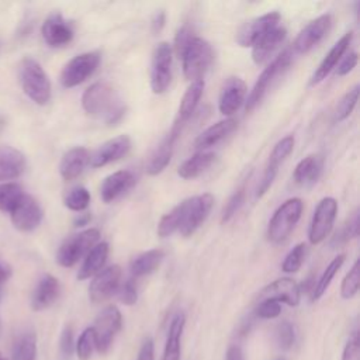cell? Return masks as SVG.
Returning <instances> with one entry per match:
<instances>
[{
  "label": "cell",
  "instance_id": "6da1fadb",
  "mask_svg": "<svg viewBox=\"0 0 360 360\" xmlns=\"http://www.w3.org/2000/svg\"><path fill=\"white\" fill-rule=\"evenodd\" d=\"M83 110L108 125L118 124L125 114V104L114 87L107 83L97 82L89 86L82 96Z\"/></svg>",
  "mask_w": 360,
  "mask_h": 360
},
{
  "label": "cell",
  "instance_id": "7a4b0ae2",
  "mask_svg": "<svg viewBox=\"0 0 360 360\" xmlns=\"http://www.w3.org/2000/svg\"><path fill=\"white\" fill-rule=\"evenodd\" d=\"M18 76L22 91L31 101L38 105L48 104V101L51 100L52 89L49 77L39 62L30 56L24 58L20 62Z\"/></svg>",
  "mask_w": 360,
  "mask_h": 360
},
{
  "label": "cell",
  "instance_id": "3957f363",
  "mask_svg": "<svg viewBox=\"0 0 360 360\" xmlns=\"http://www.w3.org/2000/svg\"><path fill=\"white\" fill-rule=\"evenodd\" d=\"M302 200L292 197L285 200L271 215L267 226V238L273 243L284 242L295 225L298 224L302 214Z\"/></svg>",
  "mask_w": 360,
  "mask_h": 360
},
{
  "label": "cell",
  "instance_id": "277c9868",
  "mask_svg": "<svg viewBox=\"0 0 360 360\" xmlns=\"http://www.w3.org/2000/svg\"><path fill=\"white\" fill-rule=\"evenodd\" d=\"M212 56L211 45L201 37H193L180 55L184 77L191 82L202 79L212 62Z\"/></svg>",
  "mask_w": 360,
  "mask_h": 360
},
{
  "label": "cell",
  "instance_id": "5b68a950",
  "mask_svg": "<svg viewBox=\"0 0 360 360\" xmlns=\"http://www.w3.org/2000/svg\"><path fill=\"white\" fill-rule=\"evenodd\" d=\"M98 238L100 231L96 228H89L69 236L56 252V263L62 267L75 266L97 243Z\"/></svg>",
  "mask_w": 360,
  "mask_h": 360
},
{
  "label": "cell",
  "instance_id": "8992f818",
  "mask_svg": "<svg viewBox=\"0 0 360 360\" xmlns=\"http://www.w3.org/2000/svg\"><path fill=\"white\" fill-rule=\"evenodd\" d=\"M291 58H292V52L285 49L283 51L280 55H277L259 75L257 80L255 82L253 89L250 90L248 100H246V111H252L266 96L267 90L270 89V86L273 84L274 79L281 75L291 63Z\"/></svg>",
  "mask_w": 360,
  "mask_h": 360
},
{
  "label": "cell",
  "instance_id": "52a82bcc",
  "mask_svg": "<svg viewBox=\"0 0 360 360\" xmlns=\"http://www.w3.org/2000/svg\"><path fill=\"white\" fill-rule=\"evenodd\" d=\"M91 328L96 338V350L100 354H105L110 350L114 338L122 328V315L120 309L115 305L105 307L97 315Z\"/></svg>",
  "mask_w": 360,
  "mask_h": 360
},
{
  "label": "cell",
  "instance_id": "ba28073f",
  "mask_svg": "<svg viewBox=\"0 0 360 360\" xmlns=\"http://www.w3.org/2000/svg\"><path fill=\"white\" fill-rule=\"evenodd\" d=\"M100 60V53L94 51L76 55L62 69L60 84L66 89H72L82 84L97 70Z\"/></svg>",
  "mask_w": 360,
  "mask_h": 360
},
{
  "label": "cell",
  "instance_id": "9c48e42d",
  "mask_svg": "<svg viewBox=\"0 0 360 360\" xmlns=\"http://www.w3.org/2000/svg\"><path fill=\"white\" fill-rule=\"evenodd\" d=\"M336 214L338 201L333 197H325L318 202L314 210L308 229V239L312 245H318L326 239V236L332 231Z\"/></svg>",
  "mask_w": 360,
  "mask_h": 360
},
{
  "label": "cell",
  "instance_id": "30bf717a",
  "mask_svg": "<svg viewBox=\"0 0 360 360\" xmlns=\"http://www.w3.org/2000/svg\"><path fill=\"white\" fill-rule=\"evenodd\" d=\"M172 82V46L169 42H159L152 55L150 89L155 94L167 90Z\"/></svg>",
  "mask_w": 360,
  "mask_h": 360
},
{
  "label": "cell",
  "instance_id": "8fae6325",
  "mask_svg": "<svg viewBox=\"0 0 360 360\" xmlns=\"http://www.w3.org/2000/svg\"><path fill=\"white\" fill-rule=\"evenodd\" d=\"M186 200L187 207L184 212V219L179 231L184 238L191 236L208 218L214 205V195L211 193H204Z\"/></svg>",
  "mask_w": 360,
  "mask_h": 360
},
{
  "label": "cell",
  "instance_id": "7c38bea8",
  "mask_svg": "<svg viewBox=\"0 0 360 360\" xmlns=\"http://www.w3.org/2000/svg\"><path fill=\"white\" fill-rule=\"evenodd\" d=\"M294 143H295V139L292 135H287L284 138H281L273 148L270 156H269V160H267V165L264 167V172H263V176L259 181V186L256 188V197L260 198L263 197L269 188L271 187L277 173H278V167L280 165L288 158V155L292 152L294 149Z\"/></svg>",
  "mask_w": 360,
  "mask_h": 360
},
{
  "label": "cell",
  "instance_id": "4fadbf2b",
  "mask_svg": "<svg viewBox=\"0 0 360 360\" xmlns=\"http://www.w3.org/2000/svg\"><path fill=\"white\" fill-rule=\"evenodd\" d=\"M122 270L118 264L104 267L96 276L89 285V298L93 304H100L111 298L120 288Z\"/></svg>",
  "mask_w": 360,
  "mask_h": 360
},
{
  "label": "cell",
  "instance_id": "5bb4252c",
  "mask_svg": "<svg viewBox=\"0 0 360 360\" xmlns=\"http://www.w3.org/2000/svg\"><path fill=\"white\" fill-rule=\"evenodd\" d=\"M44 218V211L39 202L30 194H24L17 205L10 212L11 224L21 232H31L39 226Z\"/></svg>",
  "mask_w": 360,
  "mask_h": 360
},
{
  "label": "cell",
  "instance_id": "9a60e30c",
  "mask_svg": "<svg viewBox=\"0 0 360 360\" xmlns=\"http://www.w3.org/2000/svg\"><path fill=\"white\" fill-rule=\"evenodd\" d=\"M280 14L277 11H271L267 14H263L260 17L252 18L240 25V28L236 32V42L243 46H253L260 38H263L270 30L278 25L280 22Z\"/></svg>",
  "mask_w": 360,
  "mask_h": 360
},
{
  "label": "cell",
  "instance_id": "2e32d148",
  "mask_svg": "<svg viewBox=\"0 0 360 360\" xmlns=\"http://www.w3.org/2000/svg\"><path fill=\"white\" fill-rule=\"evenodd\" d=\"M330 25H332L330 14H322L315 20L309 21L294 39L292 53H307L308 51H311L329 32Z\"/></svg>",
  "mask_w": 360,
  "mask_h": 360
},
{
  "label": "cell",
  "instance_id": "e0dca14e",
  "mask_svg": "<svg viewBox=\"0 0 360 360\" xmlns=\"http://www.w3.org/2000/svg\"><path fill=\"white\" fill-rule=\"evenodd\" d=\"M41 34L46 45L52 48H60L73 39L75 31L69 21H66L59 13H53L44 20Z\"/></svg>",
  "mask_w": 360,
  "mask_h": 360
},
{
  "label": "cell",
  "instance_id": "ac0fdd59",
  "mask_svg": "<svg viewBox=\"0 0 360 360\" xmlns=\"http://www.w3.org/2000/svg\"><path fill=\"white\" fill-rule=\"evenodd\" d=\"M274 300L277 302L287 304L290 307H297L301 300V287L295 280L290 277H281L266 285L259 292V301Z\"/></svg>",
  "mask_w": 360,
  "mask_h": 360
},
{
  "label": "cell",
  "instance_id": "d6986e66",
  "mask_svg": "<svg viewBox=\"0 0 360 360\" xmlns=\"http://www.w3.org/2000/svg\"><path fill=\"white\" fill-rule=\"evenodd\" d=\"M181 128H183V125L179 124L177 121H174L170 132L156 146V149L153 150V153L150 155V158L146 163V173L149 176L159 174L169 165V162L172 159V155H173L174 143H176L180 132H181Z\"/></svg>",
  "mask_w": 360,
  "mask_h": 360
},
{
  "label": "cell",
  "instance_id": "ffe728a7",
  "mask_svg": "<svg viewBox=\"0 0 360 360\" xmlns=\"http://www.w3.org/2000/svg\"><path fill=\"white\" fill-rule=\"evenodd\" d=\"M352 38H353V32H346L343 37H340L335 42V45L329 49V52L321 60L319 66L315 69V72L309 80V86L319 84L322 80H325L329 76V73L338 66L339 60L346 53V51L352 42Z\"/></svg>",
  "mask_w": 360,
  "mask_h": 360
},
{
  "label": "cell",
  "instance_id": "44dd1931",
  "mask_svg": "<svg viewBox=\"0 0 360 360\" xmlns=\"http://www.w3.org/2000/svg\"><path fill=\"white\" fill-rule=\"evenodd\" d=\"M246 97V84L240 77H229L222 86L218 108L219 112L224 115H232L235 114L240 105L245 103Z\"/></svg>",
  "mask_w": 360,
  "mask_h": 360
},
{
  "label": "cell",
  "instance_id": "7402d4cb",
  "mask_svg": "<svg viewBox=\"0 0 360 360\" xmlns=\"http://www.w3.org/2000/svg\"><path fill=\"white\" fill-rule=\"evenodd\" d=\"M131 149V139L128 135H120L104 142L94 153L90 156V163L93 167H103L124 158Z\"/></svg>",
  "mask_w": 360,
  "mask_h": 360
},
{
  "label": "cell",
  "instance_id": "603a6c76",
  "mask_svg": "<svg viewBox=\"0 0 360 360\" xmlns=\"http://www.w3.org/2000/svg\"><path fill=\"white\" fill-rule=\"evenodd\" d=\"M59 294H60L59 280L52 274H44L38 280L35 288L32 290L30 305L32 311H44L51 305H53Z\"/></svg>",
  "mask_w": 360,
  "mask_h": 360
},
{
  "label": "cell",
  "instance_id": "cb8c5ba5",
  "mask_svg": "<svg viewBox=\"0 0 360 360\" xmlns=\"http://www.w3.org/2000/svg\"><path fill=\"white\" fill-rule=\"evenodd\" d=\"M135 184V176L129 170H118L108 174L101 186L100 195L104 202H111L125 194Z\"/></svg>",
  "mask_w": 360,
  "mask_h": 360
},
{
  "label": "cell",
  "instance_id": "d4e9b609",
  "mask_svg": "<svg viewBox=\"0 0 360 360\" xmlns=\"http://www.w3.org/2000/svg\"><path fill=\"white\" fill-rule=\"evenodd\" d=\"M90 152L83 146L69 149L60 159L59 173L65 181L77 179L90 163Z\"/></svg>",
  "mask_w": 360,
  "mask_h": 360
},
{
  "label": "cell",
  "instance_id": "484cf974",
  "mask_svg": "<svg viewBox=\"0 0 360 360\" xmlns=\"http://www.w3.org/2000/svg\"><path fill=\"white\" fill-rule=\"evenodd\" d=\"M27 167L25 156L13 146H0V183L18 179Z\"/></svg>",
  "mask_w": 360,
  "mask_h": 360
},
{
  "label": "cell",
  "instance_id": "4316f807",
  "mask_svg": "<svg viewBox=\"0 0 360 360\" xmlns=\"http://www.w3.org/2000/svg\"><path fill=\"white\" fill-rule=\"evenodd\" d=\"M287 37V30L281 25L270 30L263 38H260L252 46V59L256 65H263L270 59V56L278 49Z\"/></svg>",
  "mask_w": 360,
  "mask_h": 360
},
{
  "label": "cell",
  "instance_id": "83f0119b",
  "mask_svg": "<svg viewBox=\"0 0 360 360\" xmlns=\"http://www.w3.org/2000/svg\"><path fill=\"white\" fill-rule=\"evenodd\" d=\"M238 128V122L233 118H225L221 120L215 124H212L211 127H208L207 129H204L194 141V148L201 150L215 146L217 143H219L222 139H225L228 135H231L235 129Z\"/></svg>",
  "mask_w": 360,
  "mask_h": 360
},
{
  "label": "cell",
  "instance_id": "f1b7e54d",
  "mask_svg": "<svg viewBox=\"0 0 360 360\" xmlns=\"http://www.w3.org/2000/svg\"><path fill=\"white\" fill-rule=\"evenodd\" d=\"M323 169V158L319 153H311L301 159L292 173V180L302 187L312 186L318 181Z\"/></svg>",
  "mask_w": 360,
  "mask_h": 360
},
{
  "label": "cell",
  "instance_id": "f546056e",
  "mask_svg": "<svg viewBox=\"0 0 360 360\" xmlns=\"http://www.w3.org/2000/svg\"><path fill=\"white\" fill-rule=\"evenodd\" d=\"M108 243L107 242H100L96 243L86 255L79 271H77V280H87L93 276H96L98 271L104 269V264L108 257Z\"/></svg>",
  "mask_w": 360,
  "mask_h": 360
},
{
  "label": "cell",
  "instance_id": "4dcf8cb0",
  "mask_svg": "<svg viewBox=\"0 0 360 360\" xmlns=\"http://www.w3.org/2000/svg\"><path fill=\"white\" fill-rule=\"evenodd\" d=\"M186 325V316L183 312H177L169 325L163 359L162 360H180L181 353V336Z\"/></svg>",
  "mask_w": 360,
  "mask_h": 360
},
{
  "label": "cell",
  "instance_id": "1f68e13d",
  "mask_svg": "<svg viewBox=\"0 0 360 360\" xmlns=\"http://www.w3.org/2000/svg\"><path fill=\"white\" fill-rule=\"evenodd\" d=\"M204 87H205L204 79L194 80L187 87V90L184 91V94L181 97V101H180V105H179V111H177L176 121L179 124L184 125L191 118V115L194 114V111H195V108H197V105H198V103L201 100V96L204 93Z\"/></svg>",
  "mask_w": 360,
  "mask_h": 360
},
{
  "label": "cell",
  "instance_id": "d6a6232c",
  "mask_svg": "<svg viewBox=\"0 0 360 360\" xmlns=\"http://www.w3.org/2000/svg\"><path fill=\"white\" fill-rule=\"evenodd\" d=\"M214 160H215V153H212V152H197L179 166L177 174L184 180L195 179L201 173H204L214 163Z\"/></svg>",
  "mask_w": 360,
  "mask_h": 360
},
{
  "label": "cell",
  "instance_id": "836d02e7",
  "mask_svg": "<svg viewBox=\"0 0 360 360\" xmlns=\"http://www.w3.org/2000/svg\"><path fill=\"white\" fill-rule=\"evenodd\" d=\"M163 257H165V252L162 249H158V248L138 255L131 262V266H129L131 274L134 277H143V276H148V274L153 273L159 267V264L162 263Z\"/></svg>",
  "mask_w": 360,
  "mask_h": 360
},
{
  "label": "cell",
  "instance_id": "e575fe53",
  "mask_svg": "<svg viewBox=\"0 0 360 360\" xmlns=\"http://www.w3.org/2000/svg\"><path fill=\"white\" fill-rule=\"evenodd\" d=\"M37 333L25 330L17 336L11 350V360H37Z\"/></svg>",
  "mask_w": 360,
  "mask_h": 360
},
{
  "label": "cell",
  "instance_id": "d590c367",
  "mask_svg": "<svg viewBox=\"0 0 360 360\" xmlns=\"http://www.w3.org/2000/svg\"><path fill=\"white\" fill-rule=\"evenodd\" d=\"M187 207V200H183L176 207H173L167 214H165L158 224V235L160 238H167L174 232L180 231L184 219V212Z\"/></svg>",
  "mask_w": 360,
  "mask_h": 360
},
{
  "label": "cell",
  "instance_id": "8d00e7d4",
  "mask_svg": "<svg viewBox=\"0 0 360 360\" xmlns=\"http://www.w3.org/2000/svg\"><path fill=\"white\" fill-rule=\"evenodd\" d=\"M345 259L346 256L342 253V255H338L336 257H333L330 260V263L326 266V269L322 271L321 277L318 278V281L315 283L312 291H311V300L312 301H318L325 292L326 290L329 288L333 277L336 276V273L340 270V267L343 266L345 263Z\"/></svg>",
  "mask_w": 360,
  "mask_h": 360
},
{
  "label": "cell",
  "instance_id": "74e56055",
  "mask_svg": "<svg viewBox=\"0 0 360 360\" xmlns=\"http://www.w3.org/2000/svg\"><path fill=\"white\" fill-rule=\"evenodd\" d=\"M24 194L22 187L14 181L0 183V211L11 212Z\"/></svg>",
  "mask_w": 360,
  "mask_h": 360
},
{
  "label": "cell",
  "instance_id": "f35d334b",
  "mask_svg": "<svg viewBox=\"0 0 360 360\" xmlns=\"http://www.w3.org/2000/svg\"><path fill=\"white\" fill-rule=\"evenodd\" d=\"M63 204L70 211H76V212L84 211L90 204V193L86 187H82V186L73 187L65 194Z\"/></svg>",
  "mask_w": 360,
  "mask_h": 360
},
{
  "label": "cell",
  "instance_id": "ab89813d",
  "mask_svg": "<svg viewBox=\"0 0 360 360\" xmlns=\"http://www.w3.org/2000/svg\"><path fill=\"white\" fill-rule=\"evenodd\" d=\"M359 90L360 86L354 84L350 90H347L345 93V96L338 101L336 107H335V120L336 121H343L346 120L354 110L356 104H357V98H359Z\"/></svg>",
  "mask_w": 360,
  "mask_h": 360
},
{
  "label": "cell",
  "instance_id": "60d3db41",
  "mask_svg": "<svg viewBox=\"0 0 360 360\" xmlns=\"http://www.w3.org/2000/svg\"><path fill=\"white\" fill-rule=\"evenodd\" d=\"M94 350H96L94 330L91 326H89L80 333L77 342L75 343V352L79 360H90Z\"/></svg>",
  "mask_w": 360,
  "mask_h": 360
},
{
  "label": "cell",
  "instance_id": "b9f144b4",
  "mask_svg": "<svg viewBox=\"0 0 360 360\" xmlns=\"http://www.w3.org/2000/svg\"><path fill=\"white\" fill-rule=\"evenodd\" d=\"M307 245L304 242L295 245L288 253L287 256L284 257L283 260V264H281V270L284 273H295L301 269L304 260H305V256H307Z\"/></svg>",
  "mask_w": 360,
  "mask_h": 360
},
{
  "label": "cell",
  "instance_id": "7bdbcfd3",
  "mask_svg": "<svg viewBox=\"0 0 360 360\" xmlns=\"http://www.w3.org/2000/svg\"><path fill=\"white\" fill-rule=\"evenodd\" d=\"M360 277H359V260H356L352 266V269L346 273V276L342 280L340 284V295L345 300L353 298L359 292V284H360Z\"/></svg>",
  "mask_w": 360,
  "mask_h": 360
},
{
  "label": "cell",
  "instance_id": "ee69618b",
  "mask_svg": "<svg viewBox=\"0 0 360 360\" xmlns=\"http://www.w3.org/2000/svg\"><path fill=\"white\" fill-rule=\"evenodd\" d=\"M245 195H246V193H245V186H240V187L229 197L228 202L225 204V207H224V210H222V215H221V222H222V224L229 222V221L235 217V214L239 211V208H240V207L243 205V202H245Z\"/></svg>",
  "mask_w": 360,
  "mask_h": 360
},
{
  "label": "cell",
  "instance_id": "f6af8a7d",
  "mask_svg": "<svg viewBox=\"0 0 360 360\" xmlns=\"http://www.w3.org/2000/svg\"><path fill=\"white\" fill-rule=\"evenodd\" d=\"M359 235V211H354L353 215L347 219V222L343 225V228L336 232L333 238V243L342 245L347 242L352 238H356Z\"/></svg>",
  "mask_w": 360,
  "mask_h": 360
},
{
  "label": "cell",
  "instance_id": "bcb514c9",
  "mask_svg": "<svg viewBox=\"0 0 360 360\" xmlns=\"http://www.w3.org/2000/svg\"><path fill=\"white\" fill-rule=\"evenodd\" d=\"M276 338H277L278 346L283 350H288L294 345V340H295L294 326L288 321H283L276 329Z\"/></svg>",
  "mask_w": 360,
  "mask_h": 360
},
{
  "label": "cell",
  "instance_id": "7dc6e473",
  "mask_svg": "<svg viewBox=\"0 0 360 360\" xmlns=\"http://www.w3.org/2000/svg\"><path fill=\"white\" fill-rule=\"evenodd\" d=\"M73 352H75L73 329L70 325H66L59 338V353L62 360H70Z\"/></svg>",
  "mask_w": 360,
  "mask_h": 360
},
{
  "label": "cell",
  "instance_id": "c3c4849f",
  "mask_svg": "<svg viewBox=\"0 0 360 360\" xmlns=\"http://www.w3.org/2000/svg\"><path fill=\"white\" fill-rule=\"evenodd\" d=\"M281 314V304L274 300H262L256 308V315L262 319H274Z\"/></svg>",
  "mask_w": 360,
  "mask_h": 360
},
{
  "label": "cell",
  "instance_id": "681fc988",
  "mask_svg": "<svg viewBox=\"0 0 360 360\" xmlns=\"http://www.w3.org/2000/svg\"><path fill=\"white\" fill-rule=\"evenodd\" d=\"M117 292H118L120 301L124 305H134L138 300V291H136V284H135L134 278L125 280L124 284L120 285Z\"/></svg>",
  "mask_w": 360,
  "mask_h": 360
},
{
  "label": "cell",
  "instance_id": "f907efd6",
  "mask_svg": "<svg viewBox=\"0 0 360 360\" xmlns=\"http://www.w3.org/2000/svg\"><path fill=\"white\" fill-rule=\"evenodd\" d=\"M360 354V338L359 332L354 330L349 340L346 342V346L342 353V360H359Z\"/></svg>",
  "mask_w": 360,
  "mask_h": 360
},
{
  "label": "cell",
  "instance_id": "816d5d0a",
  "mask_svg": "<svg viewBox=\"0 0 360 360\" xmlns=\"http://www.w3.org/2000/svg\"><path fill=\"white\" fill-rule=\"evenodd\" d=\"M193 31H191V28L190 27H187V25H184V27H181L179 31H177V34H176V37H174V52H176V55L180 58V55L183 53V51L186 49V46L188 45V42L193 39Z\"/></svg>",
  "mask_w": 360,
  "mask_h": 360
},
{
  "label": "cell",
  "instance_id": "f5cc1de1",
  "mask_svg": "<svg viewBox=\"0 0 360 360\" xmlns=\"http://www.w3.org/2000/svg\"><path fill=\"white\" fill-rule=\"evenodd\" d=\"M357 62H359V55H357V52H350V53H347L345 58H342V59L339 60L338 66L335 68V69H336L335 73H336L338 76H345V75H347L349 72H352V70L356 68Z\"/></svg>",
  "mask_w": 360,
  "mask_h": 360
},
{
  "label": "cell",
  "instance_id": "db71d44e",
  "mask_svg": "<svg viewBox=\"0 0 360 360\" xmlns=\"http://www.w3.org/2000/svg\"><path fill=\"white\" fill-rule=\"evenodd\" d=\"M136 360H155V345L150 338L145 339L141 345Z\"/></svg>",
  "mask_w": 360,
  "mask_h": 360
},
{
  "label": "cell",
  "instance_id": "11a10c76",
  "mask_svg": "<svg viewBox=\"0 0 360 360\" xmlns=\"http://www.w3.org/2000/svg\"><path fill=\"white\" fill-rule=\"evenodd\" d=\"M225 360H245L240 346H238V345L229 346L226 350V354H225Z\"/></svg>",
  "mask_w": 360,
  "mask_h": 360
},
{
  "label": "cell",
  "instance_id": "9f6ffc18",
  "mask_svg": "<svg viewBox=\"0 0 360 360\" xmlns=\"http://www.w3.org/2000/svg\"><path fill=\"white\" fill-rule=\"evenodd\" d=\"M165 21H166L165 13H163V11L158 13V14L155 15L153 21H152V28H153V31H155V32H159V31L165 27Z\"/></svg>",
  "mask_w": 360,
  "mask_h": 360
},
{
  "label": "cell",
  "instance_id": "6f0895ef",
  "mask_svg": "<svg viewBox=\"0 0 360 360\" xmlns=\"http://www.w3.org/2000/svg\"><path fill=\"white\" fill-rule=\"evenodd\" d=\"M10 276H11L10 267L0 262V284H4L10 278Z\"/></svg>",
  "mask_w": 360,
  "mask_h": 360
},
{
  "label": "cell",
  "instance_id": "680465c9",
  "mask_svg": "<svg viewBox=\"0 0 360 360\" xmlns=\"http://www.w3.org/2000/svg\"><path fill=\"white\" fill-rule=\"evenodd\" d=\"M90 214H79V217H76L75 218V226H84V225H87L89 224V221H90Z\"/></svg>",
  "mask_w": 360,
  "mask_h": 360
},
{
  "label": "cell",
  "instance_id": "91938a15",
  "mask_svg": "<svg viewBox=\"0 0 360 360\" xmlns=\"http://www.w3.org/2000/svg\"><path fill=\"white\" fill-rule=\"evenodd\" d=\"M1 295H3V284H0V301H1Z\"/></svg>",
  "mask_w": 360,
  "mask_h": 360
},
{
  "label": "cell",
  "instance_id": "94428289",
  "mask_svg": "<svg viewBox=\"0 0 360 360\" xmlns=\"http://www.w3.org/2000/svg\"><path fill=\"white\" fill-rule=\"evenodd\" d=\"M0 360H7V359H6V357H4V356L0 353Z\"/></svg>",
  "mask_w": 360,
  "mask_h": 360
},
{
  "label": "cell",
  "instance_id": "6125c7cd",
  "mask_svg": "<svg viewBox=\"0 0 360 360\" xmlns=\"http://www.w3.org/2000/svg\"><path fill=\"white\" fill-rule=\"evenodd\" d=\"M0 330H1V322H0Z\"/></svg>",
  "mask_w": 360,
  "mask_h": 360
},
{
  "label": "cell",
  "instance_id": "be15d7a7",
  "mask_svg": "<svg viewBox=\"0 0 360 360\" xmlns=\"http://www.w3.org/2000/svg\"><path fill=\"white\" fill-rule=\"evenodd\" d=\"M277 360H284V359H277Z\"/></svg>",
  "mask_w": 360,
  "mask_h": 360
}]
</instances>
